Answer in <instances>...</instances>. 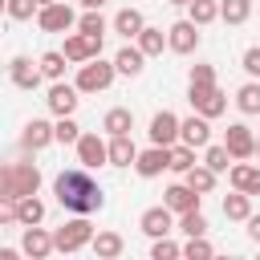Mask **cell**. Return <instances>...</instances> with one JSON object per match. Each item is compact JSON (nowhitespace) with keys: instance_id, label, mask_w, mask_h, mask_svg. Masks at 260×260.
I'll return each instance as SVG.
<instances>
[{"instance_id":"6da1fadb","label":"cell","mask_w":260,"mask_h":260,"mask_svg":"<svg viewBox=\"0 0 260 260\" xmlns=\"http://www.w3.org/2000/svg\"><path fill=\"white\" fill-rule=\"evenodd\" d=\"M53 195H57V203H61L65 211H73V215H93V211H102V203H106V195H102L98 179L89 175V167H69V171H61V175L53 179Z\"/></svg>"},{"instance_id":"7a4b0ae2","label":"cell","mask_w":260,"mask_h":260,"mask_svg":"<svg viewBox=\"0 0 260 260\" xmlns=\"http://www.w3.org/2000/svg\"><path fill=\"white\" fill-rule=\"evenodd\" d=\"M41 191V167L37 162H8L0 171V199H24Z\"/></svg>"},{"instance_id":"3957f363","label":"cell","mask_w":260,"mask_h":260,"mask_svg":"<svg viewBox=\"0 0 260 260\" xmlns=\"http://www.w3.org/2000/svg\"><path fill=\"white\" fill-rule=\"evenodd\" d=\"M53 240H57V252L73 256V252H81L85 244H93V223H89L85 215H77V219H65V223L53 232Z\"/></svg>"},{"instance_id":"277c9868","label":"cell","mask_w":260,"mask_h":260,"mask_svg":"<svg viewBox=\"0 0 260 260\" xmlns=\"http://www.w3.org/2000/svg\"><path fill=\"white\" fill-rule=\"evenodd\" d=\"M114 73H118V65H114V61L93 57V61H85V65L77 69V89H81V93H102V89H110Z\"/></svg>"},{"instance_id":"5b68a950","label":"cell","mask_w":260,"mask_h":260,"mask_svg":"<svg viewBox=\"0 0 260 260\" xmlns=\"http://www.w3.org/2000/svg\"><path fill=\"white\" fill-rule=\"evenodd\" d=\"M187 102H191V110L203 114V118H219V114L228 110V98H223L219 85H187Z\"/></svg>"},{"instance_id":"8992f818","label":"cell","mask_w":260,"mask_h":260,"mask_svg":"<svg viewBox=\"0 0 260 260\" xmlns=\"http://www.w3.org/2000/svg\"><path fill=\"white\" fill-rule=\"evenodd\" d=\"M65 57H69V65H85V61H93V57H102V37H89V32H73V37H65V49H61Z\"/></svg>"},{"instance_id":"52a82bcc","label":"cell","mask_w":260,"mask_h":260,"mask_svg":"<svg viewBox=\"0 0 260 260\" xmlns=\"http://www.w3.org/2000/svg\"><path fill=\"white\" fill-rule=\"evenodd\" d=\"M167 45H171V53H179V57H187V53H195L199 49V24L187 16V20H175L171 28H167Z\"/></svg>"},{"instance_id":"ba28073f","label":"cell","mask_w":260,"mask_h":260,"mask_svg":"<svg viewBox=\"0 0 260 260\" xmlns=\"http://www.w3.org/2000/svg\"><path fill=\"white\" fill-rule=\"evenodd\" d=\"M179 130H183V118L179 114H171V110H158L154 118H150V142L154 146H175L179 142Z\"/></svg>"},{"instance_id":"9c48e42d","label":"cell","mask_w":260,"mask_h":260,"mask_svg":"<svg viewBox=\"0 0 260 260\" xmlns=\"http://www.w3.org/2000/svg\"><path fill=\"white\" fill-rule=\"evenodd\" d=\"M37 24H41L45 32H69V28L77 24V16H73V8H69L65 0H57V4H45V8L37 12Z\"/></svg>"},{"instance_id":"30bf717a","label":"cell","mask_w":260,"mask_h":260,"mask_svg":"<svg viewBox=\"0 0 260 260\" xmlns=\"http://www.w3.org/2000/svg\"><path fill=\"white\" fill-rule=\"evenodd\" d=\"M134 171L142 175V179H154V175H162V171H171V146H146V150H138V158H134Z\"/></svg>"},{"instance_id":"8fae6325","label":"cell","mask_w":260,"mask_h":260,"mask_svg":"<svg viewBox=\"0 0 260 260\" xmlns=\"http://www.w3.org/2000/svg\"><path fill=\"white\" fill-rule=\"evenodd\" d=\"M138 228H142L150 240H158V236H171V232H175V211H171L167 203H158V207H146V211H142V219H138Z\"/></svg>"},{"instance_id":"7c38bea8","label":"cell","mask_w":260,"mask_h":260,"mask_svg":"<svg viewBox=\"0 0 260 260\" xmlns=\"http://www.w3.org/2000/svg\"><path fill=\"white\" fill-rule=\"evenodd\" d=\"M41 77H45L41 61H37V65H32L28 57H12V61H8V81H12L16 89H37Z\"/></svg>"},{"instance_id":"4fadbf2b","label":"cell","mask_w":260,"mask_h":260,"mask_svg":"<svg viewBox=\"0 0 260 260\" xmlns=\"http://www.w3.org/2000/svg\"><path fill=\"white\" fill-rule=\"evenodd\" d=\"M223 146L232 150V158H252V154H256V134H252L244 122H232L228 134H223Z\"/></svg>"},{"instance_id":"5bb4252c","label":"cell","mask_w":260,"mask_h":260,"mask_svg":"<svg viewBox=\"0 0 260 260\" xmlns=\"http://www.w3.org/2000/svg\"><path fill=\"white\" fill-rule=\"evenodd\" d=\"M77 162L81 167H102V162H110V142H102L98 134H81L77 138Z\"/></svg>"},{"instance_id":"9a60e30c","label":"cell","mask_w":260,"mask_h":260,"mask_svg":"<svg viewBox=\"0 0 260 260\" xmlns=\"http://www.w3.org/2000/svg\"><path fill=\"white\" fill-rule=\"evenodd\" d=\"M162 203H167L175 215H183V211H195V207H199V191L183 179V183H171V187L162 191Z\"/></svg>"},{"instance_id":"2e32d148","label":"cell","mask_w":260,"mask_h":260,"mask_svg":"<svg viewBox=\"0 0 260 260\" xmlns=\"http://www.w3.org/2000/svg\"><path fill=\"white\" fill-rule=\"evenodd\" d=\"M20 252H24V256H32V260H45L49 252H57V240H53L45 228H37V223H32V228H24V236H20Z\"/></svg>"},{"instance_id":"e0dca14e","label":"cell","mask_w":260,"mask_h":260,"mask_svg":"<svg viewBox=\"0 0 260 260\" xmlns=\"http://www.w3.org/2000/svg\"><path fill=\"white\" fill-rule=\"evenodd\" d=\"M77 93H81L77 85H65V81H57V85L49 89V98H45V106H49V110H53L57 118H69V114L77 110V102H81Z\"/></svg>"},{"instance_id":"ac0fdd59","label":"cell","mask_w":260,"mask_h":260,"mask_svg":"<svg viewBox=\"0 0 260 260\" xmlns=\"http://www.w3.org/2000/svg\"><path fill=\"white\" fill-rule=\"evenodd\" d=\"M207 122H211V118H203V114H191V118H183L179 142H187V146H195V150L211 146V126H207Z\"/></svg>"},{"instance_id":"d6986e66","label":"cell","mask_w":260,"mask_h":260,"mask_svg":"<svg viewBox=\"0 0 260 260\" xmlns=\"http://www.w3.org/2000/svg\"><path fill=\"white\" fill-rule=\"evenodd\" d=\"M49 142H57V126L45 122V118H32V122L24 126V134H20V146H24V150H45Z\"/></svg>"},{"instance_id":"ffe728a7","label":"cell","mask_w":260,"mask_h":260,"mask_svg":"<svg viewBox=\"0 0 260 260\" xmlns=\"http://www.w3.org/2000/svg\"><path fill=\"white\" fill-rule=\"evenodd\" d=\"M228 179H232V187H236V191L260 195V167H256V162H232Z\"/></svg>"},{"instance_id":"44dd1931","label":"cell","mask_w":260,"mask_h":260,"mask_svg":"<svg viewBox=\"0 0 260 260\" xmlns=\"http://www.w3.org/2000/svg\"><path fill=\"white\" fill-rule=\"evenodd\" d=\"M114 65H118V73H122V77H138V73L146 69V53H142L138 45H126V49H118V53H114Z\"/></svg>"},{"instance_id":"7402d4cb","label":"cell","mask_w":260,"mask_h":260,"mask_svg":"<svg viewBox=\"0 0 260 260\" xmlns=\"http://www.w3.org/2000/svg\"><path fill=\"white\" fill-rule=\"evenodd\" d=\"M89 248H93V256H98V260H118V256L126 252V240H122L118 232H98Z\"/></svg>"},{"instance_id":"603a6c76","label":"cell","mask_w":260,"mask_h":260,"mask_svg":"<svg viewBox=\"0 0 260 260\" xmlns=\"http://www.w3.org/2000/svg\"><path fill=\"white\" fill-rule=\"evenodd\" d=\"M138 146L130 142V134H114L110 138V167H134Z\"/></svg>"},{"instance_id":"cb8c5ba5","label":"cell","mask_w":260,"mask_h":260,"mask_svg":"<svg viewBox=\"0 0 260 260\" xmlns=\"http://www.w3.org/2000/svg\"><path fill=\"white\" fill-rule=\"evenodd\" d=\"M146 28V20H142V12L138 8H122L118 16H114V32H122L126 41H138V32Z\"/></svg>"},{"instance_id":"d4e9b609","label":"cell","mask_w":260,"mask_h":260,"mask_svg":"<svg viewBox=\"0 0 260 260\" xmlns=\"http://www.w3.org/2000/svg\"><path fill=\"white\" fill-rule=\"evenodd\" d=\"M223 215L236 219V223H248V215H252V195H248V191H232V195H223Z\"/></svg>"},{"instance_id":"484cf974","label":"cell","mask_w":260,"mask_h":260,"mask_svg":"<svg viewBox=\"0 0 260 260\" xmlns=\"http://www.w3.org/2000/svg\"><path fill=\"white\" fill-rule=\"evenodd\" d=\"M102 130H106L110 138H114V134H130V130H134V114H130L126 106H114V110L102 118Z\"/></svg>"},{"instance_id":"4316f807","label":"cell","mask_w":260,"mask_h":260,"mask_svg":"<svg viewBox=\"0 0 260 260\" xmlns=\"http://www.w3.org/2000/svg\"><path fill=\"white\" fill-rule=\"evenodd\" d=\"M16 215H20V228H32L45 219V203L37 195H24V199H16Z\"/></svg>"},{"instance_id":"83f0119b","label":"cell","mask_w":260,"mask_h":260,"mask_svg":"<svg viewBox=\"0 0 260 260\" xmlns=\"http://www.w3.org/2000/svg\"><path fill=\"white\" fill-rule=\"evenodd\" d=\"M138 49H142L146 57H158V53L171 49V45H167V32H162V28H150V24H146V28L138 32Z\"/></svg>"},{"instance_id":"f1b7e54d","label":"cell","mask_w":260,"mask_h":260,"mask_svg":"<svg viewBox=\"0 0 260 260\" xmlns=\"http://www.w3.org/2000/svg\"><path fill=\"white\" fill-rule=\"evenodd\" d=\"M187 16L203 28V24L219 20V0H191V4H187Z\"/></svg>"},{"instance_id":"f546056e","label":"cell","mask_w":260,"mask_h":260,"mask_svg":"<svg viewBox=\"0 0 260 260\" xmlns=\"http://www.w3.org/2000/svg\"><path fill=\"white\" fill-rule=\"evenodd\" d=\"M236 106L240 114H260V81H244L236 89Z\"/></svg>"},{"instance_id":"4dcf8cb0","label":"cell","mask_w":260,"mask_h":260,"mask_svg":"<svg viewBox=\"0 0 260 260\" xmlns=\"http://www.w3.org/2000/svg\"><path fill=\"white\" fill-rule=\"evenodd\" d=\"M248 16H252V0H219V20L244 24Z\"/></svg>"},{"instance_id":"1f68e13d","label":"cell","mask_w":260,"mask_h":260,"mask_svg":"<svg viewBox=\"0 0 260 260\" xmlns=\"http://www.w3.org/2000/svg\"><path fill=\"white\" fill-rule=\"evenodd\" d=\"M183 179H187V183H191V187H195L199 195H207V191L215 187V171H211L207 162H195V167H191V171H187Z\"/></svg>"},{"instance_id":"d6a6232c","label":"cell","mask_w":260,"mask_h":260,"mask_svg":"<svg viewBox=\"0 0 260 260\" xmlns=\"http://www.w3.org/2000/svg\"><path fill=\"white\" fill-rule=\"evenodd\" d=\"M65 65H69V57H65L61 49H49V53H41V69H45V77L61 81V77H65Z\"/></svg>"},{"instance_id":"836d02e7","label":"cell","mask_w":260,"mask_h":260,"mask_svg":"<svg viewBox=\"0 0 260 260\" xmlns=\"http://www.w3.org/2000/svg\"><path fill=\"white\" fill-rule=\"evenodd\" d=\"M191 167H195V146L175 142V146H171V171H175V175H187Z\"/></svg>"},{"instance_id":"e575fe53","label":"cell","mask_w":260,"mask_h":260,"mask_svg":"<svg viewBox=\"0 0 260 260\" xmlns=\"http://www.w3.org/2000/svg\"><path fill=\"white\" fill-rule=\"evenodd\" d=\"M203 162L215 171V175H223V171H232V150L219 142V146H203Z\"/></svg>"},{"instance_id":"d590c367","label":"cell","mask_w":260,"mask_h":260,"mask_svg":"<svg viewBox=\"0 0 260 260\" xmlns=\"http://www.w3.org/2000/svg\"><path fill=\"white\" fill-rule=\"evenodd\" d=\"M179 232H183V236H207L203 211H199V207H195V211H183V215H179Z\"/></svg>"},{"instance_id":"8d00e7d4","label":"cell","mask_w":260,"mask_h":260,"mask_svg":"<svg viewBox=\"0 0 260 260\" xmlns=\"http://www.w3.org/2000/svg\"><path fill=\"white\" fill-rule=\"evenodd\" d=\"M175 256H183V244H175L171 236H158L150 244V260H175Z\"/></svg>"},{"instance_id":"74e56055","label":"cell","mask_w":260,"mask_h":260,"mask_svg":"<svg viewBox=\"0 0 260 260\" xmlns=\"http://www.w3.org/2000/svg\"><path fill=\"white\" fill-rule=\"evenodd\" d=\"M183 256H191V260H207V256H215V248L207 244V236H187Z\"/></svg>"},{"instance_id":"f35d334b","label":"cell","mask_w":260,"mask_h":260,"mask_svg":"<svg viewBox=\"0 0 260 260\" xmlns=\"http://www.w3.org/2000/svg\"><path fill=\"white\" fill-rule=\"evenodd\" d=\"M77 28H81V32H89V37H106V20H102V12H98V8H85V16L77 20Z\"/></svg>"},{"instance_id":"ab89813d","label":"cell","mask_w":260,"mask_h":260,"mask_svg":"<svg viewBox=\"0 0 260 260\" xmlns=\"http://www.w3.org/2000/svg\"><path fill=\"white\" fill-rule=\"evenodd\" d=\"M77 138H81V126L73 122V114H69V118H57V142H61V146H69V142L77 146Z\"/></svg>"},{"instance_id":"60d3db41","label":"cell","mask_w":260,"mask_h":260,"mask_svg":"<svg viewBox=\"0 0 260 260\" xmlns=\"http://www.w3.org/2000/svg\"><path fill=\"white\" fill-rule=\"evenodd\" d=\"M4 8L12 20H32V12H41V0H8Z\"/></svg>"},{"instance_id":"b9f144b4","label":"cell","mask_w":260,"mask_h":260,"mask_svg":"<svg viewBox=\"0 0 260 260\" xmlns=\"http://www.w3.org/2000/svg\"><path fill=\"white\" fill-rule=\"evenodd\" d=\"M187 85H215V65H191V81Z\"/></svg>"},{"instance_id":"7bdbcfd3","label":"cell","mask_w":260,"mask_h":260,"mask_svg":"<svg viewBox=\"0 0 260 260\" xmlns=\"http://www.w3.org/2000/svg\"><path fill=\"white\" fill-rule=\"evenodd\" d=\"M244 73H248V77H260V45L244 49Z\"/></svg>"},{"instance_id":"ee69618b","label":"cell","mask_w":260,"mask_h":260,"mask_svg":"<svg viewBox=\"0 0 260 260\" xmlns=\"http://www.w3.org/2000/svg\"><path fill=\"white\" fill-rule=\"evenodd\" d=\"M248 240L260 244V215H248Z\"/></svg>"},{"instance_id":"f6af8a7d","label":"cell","mask_w":260,"mask_h":260,"mask_svg":"<svg viewBox=\"0 0 260 260\" xmlns=\"http://www.w3.org/2000/svg\"><path fill=\"white\" fill-rule=\"evenodd\" d=\"M106 0H81V8H102Z\"/></svg>"},{"instance_id":"bcb514c9","label":"cell","mask_w":260,"mask_h":260,"mask_svg":"<svg viewBox=\"0 0 260 260\" xmlns=\"http://www.w3.org/2000/svg\"><path fill=\"white\" fill-rule=\"evenodd\" d=\"M167 4H179V8H187V4H191V0H167Z\"/></svg>"},{"instance_id":"7dc6e473","label":"cell","mask_w":260,"mask_h":260,"mask_svg":"<svg viewBox=\"0 0 260 260\" xmlns=\"http://www.w3.org/2000/svg\"><path fill=\"white\" fill-rule=\"evenodd\" d=\"M45 4H57V0H41V8H45Z\"/></svg>"},{"instance_id":"c3c4849f","label":"cell","mask_w":260,"mask_h":260,"mask_svg":"<svg viewBox=\"0 0 260 260\" xmlns=\"http://www.w3.org/2000/svg\"><path fill=\"white\" fill-rule=\"evenodd\" d=\"M256 154H260V134H256Z\"/></svg>"}]
</instances>
